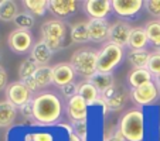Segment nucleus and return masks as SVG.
I'll return each mask as SVG.
<instances>
[{"instance_id":"f257e3e1","label":"nucleus","mask_w":160,"mask_h":141,"mask_svg":"<svg viewBox=\"0 0 160 141\" xmlns=\"http://www.w3.org/2000/svg\"><path fill=\"white\" fill-rule=\"evenodd\" d=\"M31 107L37 126H57L64 111L62 100L54 92H40L31 100Z\"/></svg>"},{"instance_id":"f03ea898","label":"nucleus","mask_w":160,"mask_h":141,"mask_svg":"<svg viewBox=\"0 0 160 141\" xmlns=\"http://www.w3.org/2000/svg\"><path fill=\"white\" fill-rule=\"evenodd\" d=\"M146 119L142 109H129L119 119L118 130L126 141H143L145 140Z\"/></svg>"},{"instance_id":"7ed1b4c3","label":"nucleus","mask_w":160,"mask_h":141,"mask_svg":"<svg viewBox=\"0 0 160 141\" xmlns=\"http://www.w3.org/2000/svg\"><path fill=\"white\" fill-rule=\"evenodd\" d=\"M70 63L77 75L89 81L98 72V51L92 48H81L72 54Z\"/></svg>"},{"instance_id":"20e7f679","label":"nucleus","mask_w":160,"mask_h":141,"mask_svg":"<svg viewBox=\"0 0 160 141\" xmlns=\"http://www.w3.org/2000/svg\"><path fill=\"white\" fill-rule=\"evenodd\" d=\"M40 33H41V40L52 49V52H57L65 47L67 26L61 20L52 18L44 21L40 27Z\"/></svg>"},{"instance_id":"39448f33","label":"nucleus","mask_w":160,"mask_h":141,"mask_svg":"<svg viewBox=\"0 0 160 141\" xmlns=\"http://www.w3.org/2000/svg\"><path fill=\"white\" fill-rule=\"evenodd\" d=\"M125 57V49L112 42H106L98 51V72L112 73L122 63Z\"/></svg>"},{"instance_id":"423d86ee","label":"nucleus","mask_w":160,"mask_h":141,"mask_svg":"<svg viewBox=\"0 0 160 141\" xmlns=\"http://www.w3.org/2000/svg\"><path fill=\"white\" fill-rule=\"evenodd\" d=\"M6 100L9 103H12L13 106H16L17 109H20L23 106L31 103V100H33V92L26 86L24 82H21V81L12 82L6 87Z\"/></svg>"},{"instance_id":"0eeeda50","label":"nucleus","mask_w":160,"mask_h":141,"mask_svg":"<svg viewBox=\"0 0 160 141\" xmlns=\"http://www.w3.org/2000/svg\"><path fill=\"white\" fill-rule=\"evenodd\" d=\"M33 42V34L26 30L16 28L7 37V45L14 54H26V52L31 51V48L34 47Z\"/></svg>"},{"instance_id":"6e6552de","label":"nucleus","mask_w":160,"mask_h":141,"mask_svg":"<svg viewBox=\"0 0 160 141\" xmlns=\"http://www.w3.org/2000/svg\"><path fill=\"white\" fill-rule=\"evenodd\" d=\"M160 89L156 86L154 82L143 85L136 89H130V99L133 100L135 105L139 106H150L159 99Z\"/></svg>"},{"instance_id":"1a4fd4ad","label":"nucleus","mask_w":160,"mask_h":141,"mask_svg":"<svg viewBox=\"0 0 160 141\" xmlns=\"http://www.w3.org/2000/svg\"><path fill=\"white\" fill-rule=\"evenodd\" d=\"M145 7V0H112V10L118 17L135 18Z\"/></svg>"},{"instance_id":"9d476101","label":"nucleus","mask_w":160,"mask_h":141,"mask_svg":"<svg viewBox=\"0 0 160 141\" xmlns=\"http://www.w3.org/2000/svg\"><path fill=\"white\" fill-rule=\"evenodd\" d=\"M84 12L91 20H108L112 10V0H87L82 3Z\"/></svg>"},{"instance_id":"9b49d317","label":"nucleus","mask_w":160,"mask_h":141,"mask_svg":"<svg viewBox=\"0 0 160 141\" xmlns=\"http://www.w3.org/2000/svg\"><path fill=\"white\" fill-rule=\"evenodd\" d=\"M24 83L31 92H38L50 86L52 83V66H38L34 75L24 81Z\"/></svg>"},{"instance_id":"f8f14e48","label":"nucleus","mask_w":160,"mask_h":141,"mask_svg":"<svg viewBox=\"0 0 160 141\" xmlns=\"http://www.w3.org/2000/svg\"><path fill=\"white\" fill-rule=\"evenodd\" d=\"M65 113L68 120L72 123H78V121L87 120L88 117V105L79 95L68 99L65 106Z\"/></svg>"},{"instance_id":"ddd939ff","label":"nucleus","mask_w":160,"mask_h":141,"mask_svg":"<svg viewBox=\"0 0 160 141\" xmlns=\"http://www.w3.org/2000/svg\"><path fill=\"white\" fill-rule=\"evenodd\" d=\"M102 99L105 102L108 111H121L126 105L128 95L122 87H118L115 85L113 87L102 93Z\"/></svg>"},{"instance_id":"4468645a","label":"nucleus","mask_w":160,"mask_h":141,"mask_svg":"<svg viewBox=\"0 0 160 141\" xmlns=\"http://www.w3.org/2000/svg\"><path fill=\"white\" fill-rule=\"evenodd\" d=\"M75 71L68 62H60L52 66V83L60 89L75 82Z\"/></svg>"},{"instance_id":"2eb2a0df","label":"nucleus","mask_w":160,"mask_h":141,"mask_svg":"<svg viewBox=\"0 0 160 141\" xmlns=\"http://www.w3.org/2000/svg\"><path fill=\"white\" fill-rule=\"evenodd\" d=\"M81 2L78 0H50V12L57 20L71 17L78 12Z\"/></svg>"},{"instance_id":"dca6fc26","label":"nucleus","mask_w":160,"mask_h":141,"mask_svg":"<svg viewBox=\"0 0 160 141\" xmlns=\"http://www.w3.org/2000/svg\"><path fill=\"white\" fill-rule=\"evenodd\" d=\"M130 31L132 27L128 24L126 21L121 20L116 21L113 24H111V33H109V42L116 44L122 48L128 47L129 44V37H130Z\"/></svg>"},{"instance_id":"f3484780","label":"nucleus","mask_w":160,"mask_h":141,"mask_svg":"<svg viewBox=\"0 0 160 141\" xmlns=\"http://www.w3.org/2000/svg\"><path fill=\"white\" fill-rule=\"evenodd\" d=\"M89 37L94 42H105L109 41V33H111V24L108 20H89Z\"/></svg>"},{"instance_id":"a211bd4d","label":"nucleus","mask_w":160,"mask_h":141,"mask_svg":"<svg viewBox=\"0 0 160 141\" xmlns=\"http://www.w3.org/2000/svg\"><path fill=\"white\" fill-rule=\"evenodd\" d=\"M52 54H54L52 49L50 48L42 40H40L38 42L34 44L33 48H31L30 58H33V59L38 63V66H45L50 62V59L52 58Z\"/></svg>"},{"instance_id":"6ab92c4d","label":"nucleus","mask_w":160,"mask_h":141,"mask_svg":"<svg viewBox=\"0 0 160 141\" xmlns=\"http://www.w3.org/2000/svg\"><path fill=\"white\" fill-rule=\"evenodd\" d=\"M70 38L74 44H87V42H89L91 37L88 21H78L74 26H71Z\"/></svg>"},{"instance_id":"aec40b11","label":"nucleus","mask_w":160,"mask_h":141,"mask_svg":"<svg viewBox=\"0 0 160 141\" xmlns=\"http://www.w3.org/2000/svg\"><path fill=\"white\" fill-rule=\"evenodd\" d=\"M153 75L149 72L148 69H132L128 73V85L130 89H136L143 85L153 82Z\"/></svg>"},{"instance_id":"412c9836","label":"nucleus","mask_w":160,"mask_h":141,"mask_svg":"<svg viewBox=\"0 0 160 141\" xmlns=\"http://www.w3.org/2000/svg\"><path fill=\"white\" fill-rule=\"evenodd\" d=\"M78 95L87 102L88 107H91V106H97L98 100H99V97H101V93L98 92V89L91 83L89 81H85V82H82V83H79Z\"/></svg>"},{"instance_id":"4be33fe9","label":"nucleus","mask_w":160,"mask_h":141,"mask_svg":"<svg viewBox=\"0 0 160 141\" xmlns=\"http://www.w3.org/2000/svg\"><path fill=\"white\" fill-rule=\"evenodd\" d=\"M148 44H149V38L145 27H132L128 47L130 49H146Z\"/></svg>"},{"instance_id":"5701e85b","label":"nucleus","mask_w":160,"mask_h":141,"mask_svg":"<svg viewBox=\"0 0 160 141\" xmlns=\"http://www.w3.org/2000/svg\"><path fill=\"white\" fill-rule=\"evenodd\" d=\"M17 111L18 109L7 100L0 102V129L12 126L17 117Z\"/></svg>"},{"instance_id":"b1692460","label":"nucleus","mask_w":160,"mask_h":141,"mask_svg":"<svg viewBox=\"0 0 160 141\" xmlns=\"http://www.w3.org/2000/svg\"><path fill=\"white\" fill-rule=\"evenodd\" d=\"M150 52L148 49H130L128 52V61L133 69H148Z\"/></svg>"},{"instance_id":"393cba45","label":"nucleus","mask_w":160,"mask_h":141,"mask_svg":"<svg viewBox=\"0 0 160 141\" xmlns=\"http://www.w3.org/2000/svg\"><path fill=\"white\" fill-rule=\"evenodd\" d=\"M89 82L94 85L95 87L98 89V92L102 95L103 92H106L108 89L115 86V78L112 73H101L97 72L92 78L89 79Z\"/></svg>"},{"instance_id":"a878e982","label":"nucleus","mask_w":160,"mask_h":141,"mask_svg":"<svg viewBox=\"0 0 160 141\" xmlns=\"http://www.w3.org/2000/svg\"><path fill=\"white\" fill-rule=\"evenodd\" d=\"M18 14V3L14 0H2L0 4V21H14Z\"/></svg>"},{"instance_id":"bb28decb","label":"nucleus","mask_w":160,"mask_h":141,"mask_svg":"<svg viewBox=\"0 0 160 141\" xmlns=\"http://www.w3.org/2000/svg\"><path fill=\"white\" fill-rule=\"evenodd\" d=\"M23 6L27 9V12L37 17H42L50 10V0H24Z\"/></svg>"},{"instance_id":"cd10ccee","label":"nucleus","mask_w":160,"mask_h":141,"mask_svg":"<svg viewBox=\"0 0 160 141\" xmlns=\"http://www.w3.org/2000/svg\"><path fill=\"white\" fill-rule=\"evenodd\" d=\"M149 38V44H152L156 49H160V20L149 21L145 27Z\"/></svg>"},{"instance_id":"c85d7f7f","label":"nucleus","mask_w":160,"mask_h":141,"mask_svg":"<svg viewBox=\"0 0 160 141\" xmlns=\"http://www.w3.org/2000/svg\"><path fill=\"white\" fill-rule=\"evenodd\" d=\"M37 68H38V63H37L33 58H30V57L26 58V59L20 63V66H18V78H20V81L24 82V81H27L28 78H31V76L34 75V72L37 71Z\"/></svg>"},{"instance_id":"c756f323","label":"nucleus","mask_w":160,"mask_h":141,"mask_svg":"<svg viewBox=\"0 0 160 141\" xmlns=\"http://www.w3.org/2000/svg\"><path fill=\"white\" fill-rule=\"evenodd\" d=\"M16 24V27L18 28V30H26V31H30L31 28L34 27V16L30 14L28 12H21L17 14V17L14 18V21H13Z\"/></svg>"},{"instance_id":"7c9ffc66","label":"nucleus","mask_w":160,"mask_h":141,"mask_svg":"<svg viewBox=\"0 0 160 141\" xmlns=\"http://www.w3.org/2000/svg\"><path fill=\"white\" fill-rule=\"evenodd\" d=\"M148 71L154 76L160 75V49L150 52V58H149V63H148Z\"/></svg>"},{"instance_id":"2f4dec72","label":"nucleus","mask_w":160,"mask_h":141,"mask_svg":"<svg viewBox=\"0 0 160 141\" xmlns=\"http://www.w3.org/2000/svg\"><path fill=\"white\" fill-rule=\"evenodd\" d=\"M24 141H55V137L48 131H33L26 135Z\"/></svg>"},{"instance_id":"473e14b6","label":"nucleus","mask_w":160,"mask_h":141,"mask_svg":"<svg viewBox=\"0 0 160 141\" xmlns=\"http://www.w3.org/2000/svg\"><path fill=\"white\" fill-rule=\"evenodd\" d=\"M145 10L152 17L160 20V0H145Z\"/></svg>"},{"instance_id":"72a5a7b5","label":"nucleus","mask_w":160,"mask_h":141,"mask_svg":"<svg viewBox=\"0 0 160 141\" xmlns=\"http://www.w3.org/2000/svg\"><path fill=\"white\" fill-rule=\"evenodd\" d=\"M74 134H77L78 137H81L84 141H87L88 138V121H78V123H72Z\"/></svg>"},{"instance_id":"f704fd0d","label":"nucleus","mask_w":160,"mask_h":141,"mask_svg":"<svg viewBox=\"0 0 160 141\" xmlns=\"http://www.w3.org/2000/svg\"><path fill=\"white\" fill-rule=\"evenodd\" d=\"M78 86L79 85H77L75 82H72V83H70V85H67V86H64V87H61V93H62V96L64 97H67V99H71V97H74V96H77L78 95Z\"/></svg>"},{"instance_id":"c9c22d12","label":"nucleus","mask_w":160,"mask_h":141,"mask_svg":"<svg viewBox=\"0 0 160 141\" xmlns=\"http://www.w3.org/2000/svg\"><path fill=\"white\" fill-rule=\"evenodd\" d=\"M20 110V113H21V116L24 117L26 120H31L34 123V117H33V107H31V103H28V105H26V106H23V107H20L18 109ZM36 124V123H34Z\"/></svg>"},{"instance_id":"e433bc0d","label":"nucleus","mask_w":160,"mask_h":141,"mask_svg":"<svg viewBox=\"0 0 160 141\" xmlns=\"http://www.w3.org/2000/svg\"><path fill=\"white\" fill-rule=\"evenodd\" d=\"M102 141H126V140H125L123 135L121 134V131H119L118 129H115V131H113V133L105 135Z\"/></svg>"},{"instance_id":"4c0bfd02","label":"nucleus","mask_w":160,"mask_h":141,"mask_svg":"<svg viewBox=\"0 0 160 141\" xmlns=\"http://www.w3.org/2000/svg\"><path fill=\"white\" fill-rule=\"evenodd\" d=\"M7 87V72L3 66H0V90Z\"/></svg>"},{"instance_id":"58836bf2","label":"nucleus","mask_w":160,"mask_h":141,"mask_svg":"<svg viewBox=\"0 0 160 141\" xmlns=\"http://www.w3.org/2000/svg\"><path fill=\"white\" fill-rule=\"evenodd\" d=\"M57 127H61V129H65L67 130V134L70 135L74 133V129H72V124H67V123H58Z\"/></svg>"},{"instance_id":"ea45409f","label":"nucleus","mask_w":160,"mask_h":141,"mask_svg":"<svg viewBox=\"0 0 160 141\" xmlns=\"http://www.w3.org/2000/svg\"><path fill=\"white\" fill-rule=\"evenodd\" d=\"M68 141H84V140H82L81 137H78L77 134H74V133H72V134L68 135Z\"/></svg>"},{"instance_id":"a19ab883","label":"nucleus","mask_w":160,"mask_h":141,"mask_svg":"<svg viewBox=\"0 0 160 141\" xmlns=\"http://www.w3.org/2000/svg\"><path fill=\"white\" fill-rule=\"evenodd\" d=\"M153 82H154V83H156V86H157V87H159V89H160V75H159V76H154Z\"/></svg>"},{"instance_id":"79ce46f5","label":"nucleus","mask_w":160,"mask_h":141,"mask_svg":"<svg viewBox=\"0 0 160 141\" xmlns=\"http://www.w3.org/2000/svg\"><path fill=\"white\" fill-rule=\"evenodd\" d=\"M156 141H160V126L157 127V131H156Z\"/></svg>"},{"instance_id":"37998d69","label":"nucleus","mask_w":160,"mask_h":141,"mask_svg":"<svg viewBox=\"0 0 160 141\" xmlns=\"http://www.w3.org/2000/svg\"><path fill=\"white\" fill-rule=\"evenodd\" d=\"M0 4H2V0H0Z\"/></svg>"},{"instance_id":"c03bdc74","label":"nucleus","mask_w":160,"mask_h":141,"mask_svg":"<svg viewBox=\"0 0 160 141\" xmlns=\"http://www.w3.org/2000/svg\"><path fill=\"white\" fill-rule=\"evenodd\" d=\"M0 59H2V57H0Z\"/></svg>"}]
</instances>
